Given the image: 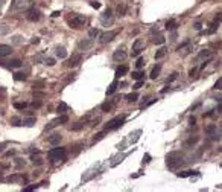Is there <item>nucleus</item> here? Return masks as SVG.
<instances>
[{"label": "nucleus", "instance_id": "f257e3e1", "mask_svg": "<svg viewBox=\"0 0 222 192\" xmlns=\"http://www.w3.org/2000/svg\"><path fill=\"white\" fill-rule=\"evenodd\" d=\"M166 163H167V168H169V169H177L180 165H183V154L178 153V151H177V153L167 154Z\"/></svg>", "mask_w": 222, "mask_h": 192}, {"label": "nucleus", "instance_id": "f03ea898", "mask_svg": "<svg viewBox=\"0 0 222 192\" xmlns=\"http://www.w3.org/2000/svg\"><path fill=\"white\" fill-rule=\"evenodd\" d=\"M123 122H125V115H122V116H116L114 119H111V121L106 124L105 131H113V130H117V128H120V127L123 125Z\"/></svg>", "mask_w": 222, "mask_h": 192}, {"label": "nucleus", "instance_id": "7ed1b4c3", "mask_svg": "<svg viewBox=\"0 0 222 192\" xmlns=\"http://www.w3.org/2000/svg\"><path fill=\"white\" fill-rule=\"evenodd\" d=\"M32 8V0H14L12 3V11H28Z\"/></svg>", "mask_w": 222, "mask_h": 192}, {"label": "nucleus", "instance_id": "20e7f679", "mask_svg": "<svg viewBox=\"0 0 222 192\" xmlns=\"http://www.w3.org/2000/svg\"><path fill=\"white\" fill-rule=\"evenodd\" d=\"M85 23H87V19H85V15H81V14L72 17L70 22H69L70 28H73V29H79V28H82Z\"/></svg>", "mask_w": 222, "mask_h": 192}, {"label": "nucleus", "instance_id": "39448f33", "mask_svg": "<svg viewBox=\"0 0 222 192\" xmlns=\"http://www.w3.org/2000/svg\"><path fill=\"white\" fill-rule=\"evenodd\" d=\"M66 156H67L66 148H55V149L49 151V159L50 160H64Z\"/></svg>", "mask_w": 222, "mask_h": 192}, {"label": "nucleus", "instance_id": "423d86ee", "mask_svg": "<svg viewBox=\"0 0 222 192\" xmlns=\"http://www.w3.org/2000/svg\"><path fill=\"white\" fill-rule=\"evenodd\" d=\"M116 35H117V31H108V32H103V34H100L99 43H100V44H106V43H109V41H113Z\"/></svg>", "mask_w": 222, "mask_h": 192}, {"label": "nucleus", "instance_id": "0eeeda50", "mask_svg": "<svg viewBox=\"0 0 222 192\" xmlns=\"http://www.w3.org/2000/svg\"><path fill=\"white\" fill-rule=\"evenodd\" d=\"M26 19L29 22H38L41 19V11L37 9V8H29L28 9V14H26Z\"/></svg>", "mask_w": 222, "mask_h": 192}, {"label": "nucleus", "instance_id": "6e6552de", "mask_svg": "<svg viewBox=\"0 0 222 192\" xmlns=\"http://www.w3.org/2000/svg\"><path fill=\"white\" fill-rule=\"evenodd\" d=\"M213 57V53L210 52V50H201L198 55H196V58H195V63H201V61H204V64H202V67L207 64V61L210 60Z\"/></svg>", "mask_w": 222, "mask_h": 192}, {"label": "nucleus", "instance_id": "1a4fd4ad", "mask_svg": "<svg viewBox=\"0 0 222 192\" xmlns=\"http://www.w3.org/2000/svg\"><path fill=\"white\" fill-rule=\"evenodd\" d=\"M69 121V118L66 116V115H61L58 119H53L50 124H47L46 125V130H52V128H55V127H58V125H61V124H66Z\"/></svg>", "mask_w": 222, "mask_h": 192}, {"label": "nucleus", "instance_id": "9d476101", "mask_svg": "<svg viewBox=\"0 0 222 192\" xmlns=\"http://www.w3.org/2000/svg\"><path fill=\"white\" fill-rule=\"evenodd\" d=\"M143 49H145V41L142 38H137L134 41V44H133V57H137Z\"/></svg>", "mask_w": 222, "mask_h": 192}, {"label": "nucleus", "instance_id": "9b49d317", "mask_svg": "<svg viewBox=\"0 0 222 192\" xmlns=\"http://www.w3.org/2000/svg\"><path fill=\"white\" fill-rule=\"evenodd\" d=\"M81 61H82V55H81V53H73V55L69 58L67 66H69V67H76V66L81 64Z\"/></svg>", "mask_w": 222, "mask_h": 192}, {"label": "nucleus", "instance_id": "f8f14e48", "mask_svg": "<svg viewBox=\"0 0 222 192\" xmlns=\"http://www.w3.org/2000/svg\"><path fill=\"white\" fill-rule=\"evenodd\" d=\"M100 22L103 23V25H106V23H111L113 22V11H111L109 8H106L105 9V12L102 14V17H100Z\"/></svg>", "mask_w": 222, "mask_h": 192}, {"label": "nucleus", "instance_id": "ddd939ff", "mask_svg": "<svg viewBox=\"0 0 222 192\" xmlns=\"http://www.w3.org/2000/svg\"><path fill=\"white\" fill-rule=\"evenodd\" d=\"M93 46V38H87V40H81L78 43V49L79 50H87Z\"/></svg>", "mask_w": 222, "mask_h": 192}, {"label": "nucleus", "instance_id": "4468645a", "mask_svg": "<svg viewBox=\"0 0 222 192\" xmlns=\"http://www.w3.org/2000/svg\"><path fill=\"white\" fill-rule=\"evenodd\" d=\"M113 58H114V61H125V60L128 58V53H126L123 49H117V50L113 53Z\"/></svg>", "mask_w": 222, "mask_h": 192}, {"label": "nucleus", "instance_id": "2eb2a0df", "mask_svg": "<svg viewBox=\"0 0 222 192\" xmlns=\"http://www.w3.org/2000/svg\"><path fill=\"white\" fill-rule=\"evenodd\" d=\"M205 133L208 134V136H211V139H219L220 136V133L217 131V128H216V125H210V127H207L205 128Z\"/></svg>", "mask_w": 222, "mask_h": 192}, {"label": "nucleus", "instance_id": "dca6fc26", "mask_svg": "<svg viewBox=\"0 0 222 192\" xmlns=\"http://www.w3.org/2000/svg\"><path fill=\"white\" fill-rule=\"evenodd\" d=\"M62 140V136L59 134V133H55V134H52V136H49L47 137V142L50 143V145H59V142Z\"/></svg>", "mask_w": 222, "mask_h": 192}, {"label": "nucleus", "instance_id": "f3484780", "mask_svg": "<svg viewBox=\"0 0 222 192\" xmlns=\"http://www.w3.org/2000/svg\"><path fill=\"white\" fill-rule=\"evenodd\" d=\"M11 52H12V47L11 46H8V44H0V58L11 55Z\"/></svg>", "mask_w": 222, "mask_h": 192}, {"label": "nucleus", "instance_id": "a211bd4d", "mask_svg": "<svg viewBox=\"0 0 222 192\" xmlns=\"http://www.w3.org/2000/svg\"><path fill=\"white\" fill-rule=\"evenodd\" d=\"M55 55H56L59 60H64V58L67 57V50H66V47H62V46H58V47L55 49Z\"/></svg>", "mask_w": 222, "mask_h": 192}, {"label": "nucleus", "instance_id": "6ab92c4d", "mask_svg": "<svg viewBox=\"0 0 222 192\" xmlns=\"http://www.w3.org/2000/svg\"><path fill=\"white\" fill-rule=\"evenodd\" d=\"M6 181H11V183H17V181H20V183H26V178H25L23 175H18V174H15V175H11V177H8V178H6Z\"/></svg>", "mask_w": 222, "mask_h": 192}, {"label": "nucleus", "instance_id": "aec40b11", "mask_svg": "<svg viewBox=\"0 0 222 192\" xmlns=\"http://www.w3.org/2000/svg\"><path fill=\"white\" fill-rule=\"evenodd\" d=\"M117 99H119V98H116V99H113V101H111V102H103V104L100 105V108H102V111H109L111 108H113V107H114V104L117 102Z\"/></svg>", "mask_w": 222, "mask_h": 192}, {"label": "nucleus", "instance_id": "412c9836", "mask_svg": "<svg viewBox=\"0 0 222 192\" xmlns=\"http://www.w3.org/2000/svg\"><path fill=\"white\" fill-rule=\"evenodd\" d=\"M117 87H119V81L116 79V81L111 82V84H109V87L106 88V94H108V96H109V94H113V93L117 90Z\"/></svg>", "mask_w": 222, "mask_h": 192}, {"label": "nucleus", "instance_id": "4be33fe9", "mask_svg": "<svg viewBox=\"0 0 222 192\" xmlns=\"http://www.w3.org/2000/svg\"><path fill=\"white\" fill-rule=\"evenodd\" d=\"M166 53H167V47H166V46H161V47L155 52V60H161Z\"/></svg>", "mask_w": 222, "mask_h": 192}, {"label": "nucleus", "instance_id": "5701e85b", "mask_svg": "<svg viewBox=\"0 0 222 192\" xmlns=\"http://www.w3.org/2000/svg\"><path fill=\"white\" fill-rule=\"evenodd\" d=\"M128 73V66H120V67H117V70H116V78H120V76H123V75H126Z\"/></svg>", "mask_w": 222, "mask_h": 192}, {"label": "nucleus", "instance_id": "b1692460", "mask_svg": "<svg viewBox=\"0 0 222 192\" xmlns=\"http://www.w3.org/2000/svg\"><path fill=\"white\" fill-rule=\"evenodd\" d=\"M160 70H161V66H160V64H157V66L152 69V72H151L149 78H151V79H157V78H158V75H160Z\"/></svg>", "mask_w": 222, "mask_h": 192}, {"label": "nucleus", "instance_id": "393cba45", "mask_svg": "<svg viewBox=\"0 0 222 192\" xmlns=\"http://www.w3.org/2000/svg\"><path fill=\"white\" fill-rule=\"evenodd\" d=\"M31 160H32V163L37 165V166L43 165V157H41L40 154H32V156H31Z\"/></svg>", "mask_w": 222, "mask_h": 192}, {"label": "nucleus", "instance_id": "a878e982", "mask_svg": "<svg viewBox=\"0 0 222 192\" xmlns=\"http://www.w3.org/2000/svg\"><path fill=\"white\" fill-rule=\"evenodd\" d=\"M140 134H142V130H137V131L131 133V134H130V143L137 142V140H139V137H140Z\"/></svg>", "mask_w": 222, "mask_h": 192}, {"label": "nucleus", "instance_id": "bb28decb", "mask_svg": "<svg viewBox=\"0 0 222 192\" xmlns=\"http://www.w3.org/2000/svg\"><path fill=\"white\" fill-rule=\"evenodd\" d=\"M125 14H126V5H125V3L117 5V15H119V17H123Z\"/></svg>", "mask_w": 222, "mask_h": 192}, {"label": "nucleus", "instance_id": "cd10ccee", "mask_svg": "<svg viewBox=\"0 0 222 192\" xmlns=\"http://www.w3.org/2000/svg\"><path fill=\"white\" fill-rule=\"evenodd\" d=\"M177 175L180 178H184V177H190V175H198V171H184V172H178Z\"/></svg>", "mask_w": 222, "mask_h": 192}, {"label": "nucleus", "instance_id": "c85d7f7f", "mask_svg": "<svg viewBox=\"0 0 222 192\" xmlns=\"http://www.w3.org/2000/svg\"><path fill=\"white\" fill-rule=\"evenodd\" d=\"M35 122H37V119H35V118H26V119H23V121H22V124H23L25 127H32Z\"/></svg>", "mask_w": 222, "mask_h": 192}, {"label": "nucleus", "instance_id": "c756f323", "mask_svg": "<svg viewBox=\"0 0 222 192\" xmlns=\"http://www.w3.org/2000/svg\"><path fill=\"white\" fill-rule=\"evenodd\" d=\"M67 110H69V105H67L66 102H61V104L58 105V108H56V111H58L59 115H64Z\"/></svg>", "mask_w": 222, "mask_h": 192}, {"label": "nucleus", "instance_id": "7c9ffc66", "mask_svg": "<svg viewBox=\"0 0 222 192\" xmlns=\"http://www.w3.org/2000/svg\"><path fill=\"white\" fill-rule=\"evenodd\" d=\"M137 98H139V94H137V93H130V94L125 96V99H126L128 102H136Z\"/></svg>", "mask_w": 222, "mask_h": 192}, {"label": "nucleus", "instance_id": "2f4dec72", "mask_svg": "<svg viewBox=\"0 0 222 192\" xmlns=\"http://www.w3.org/2000/svg\"><path fill=\"white\" fill-rule=\"evenodd\" d=\"M84 125H85V122H84V121L76 122L75 125H72V131H79V130H82V128H84Z\"/></svg>", "mask_w": 222, "mask_h": 192}, {"label": "nucleus", "instance_id": "473e14b6", "mask_svg": "<svg viewBox=\"0 0 222 192\" xmlns=\"http://www.w3.org/2000/svg\"><path fill=\"white\" fill-rule=\"evenodd\" d=\"M22 66V61L20 60H11V61H8V67H20Z\"/></svg>", "mask_w": 222, "mask_h": 192}, {"label": "nucleus", "instance_id": "72a5a7b5", "mask_svg": "<svg viewBox=\"0 0 222 192\" xmlns=\"http://www.w3.org/2000/svg\"><path fill=\"white\" fill-rule=\"evenodd\" d=\"M28 76H26V73H22V72H17L15 75H14V79L15 81H25Z\"/></svg>", "mask_w": 222, "mask_h": 192}, {"label": "nucleus", "instance_id": "f704fd0d", "mask_svg": "<svg viewBox=\"0 0 222 192\" xmlns=\"http://www.w3.org/2000/svg\"><path fill=\"white\" fill-rule=\"evenodd\" d=\"M177 28V22L175 20H169L167 23H166V29L167 31H172V29H175Z\"/></svg>", "mask_w": 222, "mask_h": 192}, {"label": "nucleus", "instance_id": "c9c22d12", "mask_svg": "<svg viewBox=\"0 0 222 192\" xmlns=\"http://www.w3.org/2000/svg\"><path fill=\"white\" fill-rule=\"evenodd\" d=\"M133 78L137 79V81H140V79L145 78V73H142V72H134V73H133Z\"/></svg>", "mask_w": 222, "mask_h": 192}, {"label": "nucleus", "instance_id": "e433bc0d", "mask_svg": "<svg viewBox=\"0 0 222 192\" xmlns=\"http://www.w3.org/2000/svg\"><path fill=\"white\" fill-rule=\"evenodd\" d=\"M14 107H15L17 110H23V108L28 107V104H26V102H14Z\"/></svg>", "mask_w": 222, "mask_h": 192}, {"label": "nucleus", "instance_id": "4c0bfd02", "mask_svg": "<svg viewBox=\"0 0 222 192\" xmlns=\"http://www.w3.org/2000/svg\"><path fill=\"white\" fill-rule=\"evenodd\" d=\"M88 35H90L91 38H94V37H97V35H99V29H96V28H93V29H90V31H88Z\"/></svg>", "mask_w": 222, "mask_h": 192}, {"label": "nucleus", "instance_id": "58836bf2", "mask_svg": "<svg viewBox=\"0 0 222 192\" xmlns=\"http://www.w3.org/2000/svg\"><path fill=\"white\" fill-rule=\"evenodd\" d=\"M164 40H166V38H164L163 35H158V37H155V38H154V43H155V44H163V43H164Z\"/></svg>", "mask_w": 222, "mask_h": 192}, {"label": "nucleus", "instance_id": "ea45409f", "mask_svg": "<svg viewBox=\"0 0 222 192\" xmlns=\"http://www.w3.org/2000/svg\"><path fill=\"white\" fill-rule=\"evenodd\" d=\"M105 133H106V131H102V133L96 134V136H94V139H93V142H99L100 139H103V137H105Z\"/></svg>", "mask_w": 222, "mask_h": 192}, {"label": "nucleus", "instance_id": "a19ab883", "mask_svg": "<svg viewBox=\"0 0 222 192\" xmlns=\"http://www.w3.org/2000/svg\"><path fill=\"white\" fill-rule=\"evenodd\" d=\"M136 66H137V69H142L145 66V58H139L137 63H136Z\"/></svg>", "mask_w": 222, "mask_h": 192}, {"label": "nucleus", "instance_id": "79ce46f5", "mask_svg": "<svg viewBox=\"0 0 222 192\" xmlns=\"http://www.w3.org/2000/svg\"><path fill=\"white\" fill-rule=\"evenodd\" d=\"M43 85H44V81H38V82H34V90L43 88Z\"/></svg>", "mask_w": 222, "mask_h": 192}, {"label": "nucleus", "instance_id": "37998d69", "mask_svg": "<svg viewBox=\"0 0 222 192\" xmlns=\"http://www.w3.org/2000/svg\"><path fill=\"white\" fill-rule=\"evenodd\" d=\"M44 64L46 66H55V60L53 58H46L44 60Z\"/></svg>", "mask_w": 222, "mask_h": 192}, {"label": "nucleus", "instance_id": "c03bdc74", "mask_svg": "<svg viewBox=\"0 0 222 192\" xmlns=\"http://www.w3.org/2000/svg\"><path fill=\"white\" fill-rule=\"evenodd\" d=\"M220 85H222V78H219V79L216 81V84H214V87H213V88H214V90H220V88H222Z\"/></svg>", "mask_w": 222, "mask_h": 192}, {"label": "nucleus", "instance_id": "a18cd8bd", "mask_svg": "<svg viewBox=\"0 0 222 192\" xmlns=\"http://www.w3.org/2000/svg\"><path fill=\"white\" fill-rule=\"evenodd\" d=\"M140 87H143V79H140V81H137V82H136V84L133 85V88H134V90H139Z\"/></svg>", "mask_w": 222, "mask_h": 192}, {"label": "nucleus", "instance_id": "49530a36", "mask_svg": "<svg viewBox=\"0 0 222 192\" xmlns=\"http://www.w3.org/2000/svg\"><path fill=\"white\" fill-rule=\"evenodd\" d=\"M5 94H6V90H5L3 87H0V101L5 99Z\"/></svg>", "mask_w": 222, "mask_h": 192}, {"label": "nucleus", "instance_id": "de8ad7c7", "mask_svg": "<svg viewBox=\"0 0 222 192\" xmlns=\"http://www.w3.org/2000/svg\"><path fill=\"white\" fill-rule=\"evenodd\" d=\"M11 124H12V125H20L22 121H20L18 118H12V119H11Z\"/></svg>", "mask_w": 222, "mask_h": 192}, {"label": "nucleus", "instance_id": "09e8293b", "mask_svg": "<svg viewBox=\"0 0 222 192\" xmlns=\"http://www.w3.org/2000/svg\"><path fill=\"white\" fill-rule=\"evenodd\" d=\"M6 32H8V28H6V26H0V37L5 35Z\"/></svg>", "mask_w": 222, "mask_h": 192}, {"label": "nucleus", "instance_id": "8fccbe9b", "mask_svg": "<svg viewBox=\"0 0 222 192\" xmlns=\"http://www.w3.org/2000/svg\"><path fill=\"white\" fill-rule=\"evenodd\" d=\"M38 187V184H34V186H28V187H25V192H31V190H34V189H37Z\"/></svg>", "mask_w": 222, "mask_h": 192}, {"label": "nucleus", "instance_id": "3c124183", "mask_svg": "<svg viewBox=\"0 0 222 192\" xmlns=\"http://www.w3.org/2000/svg\"><path fill=\"white\" fill-rule=\"evenodd\" d=\"M196 142H198V137H192V139L187 140V145H193V143H196Z\"/></svg>", "mask_w": 222, "mask_h": 192}, {"label": "nucleus", "instance_id": "603ef678", "mask_svg": "<svg viewBox=\"0 0 222 192\" xmlns=\"http://www.w3.org/2000/svg\"><path fill=\"white\" fill-rule=\"evenodd\" d=\"M15 160H17L15 163H17V166H18V168H22V166H25V160H22V159H15Z\"/></svg>", "mask_w": 222, "mask_h": 192}, {"label": "nucleus", "instance_id": "864d4df0", "mask_svg": "<svg viewBox=\"0 0 222 192\" xmlns=\"http://www.w3.org/2000/svg\"><path fill=\"white\" fill-rule=\"evenodd\" d=\"M90 5H91L93 8H96V9L100 8V3H99V2H94V0H93V2H90Z\"/></svg>", "mask_w": 222, "mask_h": 192}, {"label": "nucleus", "instance_id": "5fc2aeb1", "mask_svg": "<svg viewBox=\"0 0 222 192\" xmlns=\"http://www.w3.org/2000/svg\"><path fill=\"white\" fill-rule=\"evenodd\" d=\"M12 41H14L15 44H20V43H22V37H20V35H17V37H14V40H12Z\"/></svg>", "mask_w": 222, "mask_h": 192}, {"label": "nucleus", "instance_id": "6e6d98bb", "mask_svg": "<svg viewBox=\"0 0 222 192\" xmlns=\"http://www.w3.org/2000/svg\"><path fill=\"white\" fill-rule=\"evenodd\" d=\"M151 160V156L149 154H145V157H143V163H148Z\"/></svg>", "mask_w": 222, "mask_h": 192}, {"label": "nucleus", "instance_id": "4d7b16f0", "mask_svg": "<svg viewBox=\"0 0 222 192\" xmlns=\"http://www.w3.org/2000/svg\"><path fill=\"white\" fill-rule=\"evenodd\" d=\"M177 76H178V73H172V76H170V78H167V82H170V81H173V79H175Z\"/></svg>", "mask_w": 222, "mask_h": 192}, {"label": "nucleus", "instance_id": "13d9d810", "mask_svg": "<svg viewBox=\"0 0 222 192\" xmlns=\"http://www.w3.org/2000/svg\"><path fill=\"white\" fill-rule=\"evenodd\" d=\"M6 145H8L6 142H3V143H0V153H2V151H3L5 148H6Z\"/></svg>", "mask_w": 222, "mask_h": 192}, {"label": "nucleus", "instance_id": "bf43d9fd", "mask_svg": "<svg viewBox=\"0 0 222 192\" xmlns=\"http://www.w3.org/2000/svg\"><path fill=\"white\" fill-rule=\"evenodd\" d=\"M32 107H34V108H40V107H41V102H34Z\"/></svg>", "mask_w": 222, "mask_h": 192}, {"label": "nucleus", "instance_id": "052dcab7", "mask_svg": "<svg viewBox=\"0 0 222 192\" xmlns=\"http://www.w3.org/2000/svg\"><path fill=\"white\" fill-rule=\"evenodd\" d=\"M201 26H202L201 23H195V29H196V31H199V29H201Z\"/></svg>", "mask_w": 222, "mask_h": 192}, {"label": "nucleus", "instance_id": "680f3d73", "mask_svg": "<svg viewBox=\"0 0 222 192\" xmlns=\"http://www.w3.org/2000/svg\"><path fill=\"white\" fill-rule=\"evenodd\" d=\"M59 14H61V12H59V11H55V12H53V14H52V17H58V15H59Z\"/></svg>", "mask_w": 222, "mask_h": 192}, {"label": "nucleus", "instance_id": "e2e57ef3", "mask_svg": "<svg viewBox=\"0 0 222 192\" xmlns=\"http://www.w3.org/2000/svg\"><path fill=\"white\" fill-rule=\"evenodd\" d=\"M5 3H6V0H0V8H2Z\"/></svg>", "mask_w": 222, "mask_h": 192}, {"label": "nucleus", "instance_id": "0e129e2a", "mask_svg": "<svg viewBox=\"0 0 222 192\" xmlns=\"http://www.w3.org/2000/svg\"><path fill=\"white\" fill-rule=\"evenodd\" d=\"M195 122H196V121H195V118H190V125H193Z\"/></svg>", "mask_w": 222, "mask_h": 192}, {"label": "nucleus", "instance_id": "69168bd1", "mask_svg": "<svg viewBox=\"0 0 222 192\" xmlns=\"http://www.w3.org/2000/svg\"><path fill=\"white\" fill-rule=\"evenodd\" d=\"M0 15H2V12H0Z\"/></svg>", "mask_w": 222, "mask_h": 192}]
</instances>
